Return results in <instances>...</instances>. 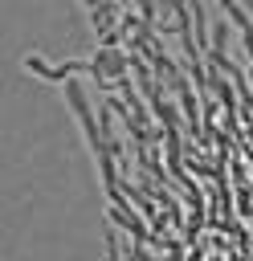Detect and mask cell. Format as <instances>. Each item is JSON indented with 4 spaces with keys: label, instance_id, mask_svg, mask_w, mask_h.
I'll return each instance as SVG.
<instances>
[{
    "label": "cell",
    "instance_id": "6da1fadb",
    "mask_svg": "<svg viewBox=\"0 0 253 261\" xmlns=\"http://www.w3.org/2000/svg\"><path fill=\"white\" fill-rule=\"evenodd\" d=\"M24 69L29 73H37V77H49V82H69V77H78V69H90V61H45V57H37V53H29L24 57Z\"/></svg>",
    "mask_w": 253,
    "mask_h": 261
},
{
    "label": "cell",
    "instance_id": "7a4b0ae2",
    "mask_svg": "<svg viewBox=\"0 0 253 261\" xmlns=\"http://www.w3.org/2000/svg\"><path fill=\"white\" fill-rule=\"evenodd\" d=\"M106 261H118V237H114L110 220H106Z\"/></svg>",
    "mask_w": 253,
    "mask_h": 261
}]
</instances>
